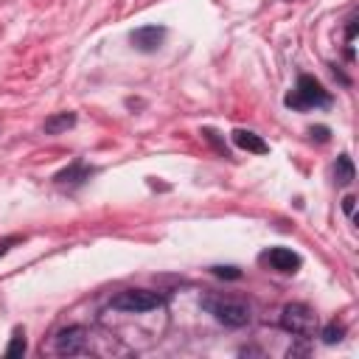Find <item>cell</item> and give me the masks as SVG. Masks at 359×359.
I'll list each match as a JSON object with an SVG mask.
<instances>
[{
  "instance_id": "cell-1",
  "label": "cell",
  "mask_w": 359,
  "mask_h": 359,
  "mask_svg": "<svg viewBox=\"0 0 359 359\" xmlns=\"http://www.w3.org/2000/svg\"><path fill=\"white\" fill-rule=\"evenodd\" d=\"M202 309L208 314H213V320L227 325V328H244L252 320L250 303L241 300V297H233V294H205Z\"/></svg>"
},
{
  "instance_id": "cell-2",
  "label": "cell",
  "mask_w": 359,
  "mask_h": 359,
  "mask_svg": "<svg viewBox=\"0 0 359 359\" xmlns=\"http://www.w3.org/2000/svg\"><path fill=\"white\" fill-rule=\"evenodd\" d=\"M283 104L289 109H300V112H306V109H325V107H331V93L314 76L300 73L294 90L283 98Z\"/></svg>"
},
{
  "instance_id": "cell-3",
  "label": "cell",
  "mask_w": 359,
  "mask_h": 359,
  "mask_svg": "<svg viewBox=\"0 0 359 359\" xmlns=\"http://www.w3.org/2000/svg\"><path fill=\"white\" fill-rule=\"evenodd\" d=\"M280 328L300 337V339H309L317 334L320 328V320H317V311L306 303H286L283 311H280Z\"/></svg>"
},
{
  "instance_id": "cell-4",
  "label": "cell",
  "mask_w": 359,
  "mask_h": 359,
  "mask_svg": "<svg viewBox=\"0 0 359 359\" xmlns=\"http://www.w3.org/2000/svg\"><path fill=\"white\" fill-rule=\"evenodd\" d=\"M53 351L59 356H84L95 353L93 348V331L87 325H67L53 337Z\"/></svg>"
},
{
  "instance_id": "cell-5",
  "label": "cell",
  "mask_w": 359,
  "mask_h": 359,
  "mask_svg": "<svg viewBox=\"0 0 359 359\" xmlns=\"http://www.w3.org/2000/svg\"><path fill=\"white\" fill-rule=\"evenodd\" d=\"M165 303L163 294L151 292V289H123L118 292L109 306L118 309V311H129V314H143V311H151V309H160Z\"/></svg>"
},
{
  "instance_id": "cell-6",
  "label": "cell",
  "mask_w": 359,
  "mask_h": 359,
  "mask_svg": "<svg viewBox=\"0 0 359 359\" xmlns=\"http://www.w3.org/2000/svg\"><path fill=\"white\" fill-rule=\"evenodd\" d=\"M258 264H264V266H269L275 272H283V275H294L300 269L303 258L289 247H269V250H264L258 255Z\"/></svg>"
},
{
  "instance_id": "cell-7",
  "label": "cell",
  "mask_w": 359,
  "mask_h": 359,
  "mask_svg": "<svg viewBox=\"0 0 359 359\" xmlns=\"http://www.w3.org/2000/svg\"><path fill=\"white\" fill-rule=\"evenodd\" d=\"M93 174H95L93 165H87V163H81V160H73L67 168H62V171L53 174V185H56V188H65V191H76V188H81Z\"/></svg>"
},
{
  "instance_id": "cell-8",
  "label": "cell",
  "mask_w": 359,
  "mask_h": 359,
  "mask_svg": "<svg viewBox=\"0 0 359 359\" xmlns=\"http://www.w3.org/2000/svg\"><path fill=\"white\" fill-rule=\"evenodd\" d=\"M165 28L163 25H143V28H135L132 34H129V42H132V48L135 50H140V53H157L160 50V45L165 42Z\"/></svg>"
},
{
  "instance_id": "cell-9",
  "label": "cell",
  "mask_w": 359,
  "mask_h": 359,
  "mask_svg": "<svg viewBox=\"0 0 359 359\" xmlns=\"http://www.w3.org/2000/svg\"><path fill=\"white\" fill-rule=\"evenodd\" d=\"M233 143L244 151H252V154H269V143L250 129H233Z\"/></svg>"
},
{
  "instance_id": "cell-10",
  "label": "cell",
  "mask_w": 359,
  "mask_h": 359,
  "mask_svg": "<svg viewBox=\"0 0 359 359\" xmlns=\"http://www.w3.org/2000/svg\"><path fill=\"white\" fill-rule=\"evenodd\" d=\"M73 123H76V112H53L50 118H45L42 132H45V135H62V132H67Z\"/></svg>"
},
{
  "instance_id": "cell-11",
  "label": "cell",
  "mask_w": 359,
  "mask_h": 359,
  "mask_svg": "<svg viewBox=\"0 0 359 359\" xmlns=\"http://www.w3.org/2000/svg\"><path fill=\"white\" fill-rule=\"evenodd\" d=\"M353 177H356V171H353L351 157L348 154H339L337 163H334V180H337V185H351Z\"/></svg>"
},
{
  "instance_id": "cell-12",
  "label": "cell",
  "mask_w": 359,
  "mask_h": 359,
  "mask_svg": "<svg viewBox=\"0 0 359 359\" xmlns=\"http://www.w3.org/2000/svg\"><path fill=\"white\" fill-rule=\"evenodd\" d=\"M22 353H25V331L22 328H14L11 342L6 348V356H22Z\"/></svg>"
},
{
  "instance_id": "cell-13",
  "label": "cell",
  "mask_w": 359,
  "mask_h": 359,
  "mask_svg": "<svg viewBox=\"0 0 359 359\" xmlns=\"http://www.w3.org/2000/svg\"><path fill=\"white\" fill-rule=\"evenodd\" d=\"M342 334H345V328H342V325H337V323H328V325H325V328L320 331L323 342H328V345L339 342V339H342Z\"/></svg>"
},
{
  "instance_id": "cell-14",
  "label": "cell",
  "mask_w": 359,
  "mask_h": 359,
  "mask_svg": "<svg viewBox=\"0 0 359 359\" xmlns=\"http://www.w3.org/2000/svg\"><path fill=\"white\" fill-rule=\"evenodd\" d=\"M210 272L219 275V278H227V280H238L241 278V269H236V266H213Z\"/></svg>"
},
{
  "instance_id": "cell-15",
  "label": "cell",
  "mask_w": 359,
  "mask_h": 359,
  "mask_svg": "<svg viewBox=\"0 0 359 359\" xmlns=\"http://www.w3.org/2000/svg\"><path fill=\"white\" fill-rule=\"evenodd\" d=\"M309 137L317 140V143H328L331 129H328V126H311V129H309Z\"/></svg>"
},
{
  "instance_id": "cell-16",
  "label": "cell",
  "mask_w": 359,
  "mask_h": 359,
  "mask_svg": "<svg viewBox=\"0 0 359 359\" xmlns=\"http://www.w3.org/2000/svg\"><path fill=\"white\" fill-rule=\"evenodd\" d=\"M20 241H22V236H8V238H3V241H0V258H3L14 244H20Z\"/></svg>"
},
{
  "instance_id": "cell-17",
  "label": "cell",
  "mask_w": 359,
  "mask_h": 359,
  "mask_svg": "<svg viewBox=\"0 0 359 359\" xmlns=\"http://www.w3.org/2000/svg\"><path fill=\"white\" fill-rule=\"evenodd\" d=\"M345 39H348V45L356 39V17L348 20V25H345Z\"/></svg>"
},
{
  "instance_id": "cell-18",
  "label": "cell",
  "mask_w": 359,
  "mask_h": 359,
  "mask_svg": "<svg viewBox=\"0 0 359 359\" xmlns=\"http://www.w3.org/2000/svg\"><path fill=\"white\" fill-rule=\"evenodd\" d=\"M353 205H356V196H351V194H348V196L342 199V210H345L351 219H353Z\"/></svg>"
}]
</instances>
